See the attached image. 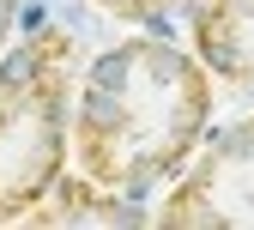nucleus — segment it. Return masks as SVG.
<instances>
[{"mask_svg": "<svg viewBox=\"0 0 254 230\" xmlns=\"http://www.w3.org/2000/svg\"><path fill=\"white\" fill-rule=\"evenodd\" d=\"M212 127V73L170 37H127L91 55L73 85V170L127 200H151L188 170Z\"/></svg>", "mask_w": 254, "mask_h": 230, "instance_id": "f257e3e1", "label": "nucleus"}, {"mask_svg": "<svg viewBox=\"0 0 254 230\" xmlns=\"http://www.w3.org/2000/svg\"><path fill=\"white\" fill-rule=\"evenodd\" d=\"M73 85H79V37L61 24L30 30L0 55V224H18L49 182L67 170L73 140Z\"/></svg>", "mask_w": 254, "mask_h": 230, "instance_id": "f03ea898", "label": "nucleus"}, {"mask_svg": "<svg viewBox=\"0 0 254 230\" xmlns=\"http://www.w3.org/2000/svg\"><path fill=\"white\" fill-rule=\"evenodd\" d=\"M151 224L170 230H254V115L212 127L164 194Z\"/></svg>", "mask_w": 254, "mask_h": 230, "instance_id": "7ed1b4c3", "label": "nucleus"}, {"mask_svg": "<svg viewBox=\"0 0 254 230\" xmlns=\"http://www.w3.org/2000/svg\"><path fill=\"white\" fill-rule=\"evenodd\" d=\"M188 37L212 85H230L254 103V0H194Z\"/></svg>", "mask_w": 254, "mask_h": 230, "instance_id": "20e7f679", "label": "nucleus"}, {"mask_svg": "<svg viewBox=\"0 0 254 230\" xmlns=\"http://www.w3.org/2000/svg\"><path fill=\"white\" fill-rule=\"evenodd\" d=\"M18 224H30V230H61V224H91V230H115V224H151V212H145V200H127V194H115V188H97L91 176H67L61 170L55 182H49V194L37 206H24V218Z\"/></svg>", "mask_w": 254, "mask_h": 230, "instance_id": "39448f33", "label": "nucleus"}, {"mask_svg": "<svg viewBox=\"0 0 254 230\" xmlns=\"http://www.w3.org/2000/svg\"><path fill=\"white\" fill-rule=\"evenodd\" d=\"M109 18H127V24H151V30H170L176 12H188L194 0H97Z\"/></svg>", "mask_w": 254, "mask_h": 230, "instance_id": "423d86ee", "label": "nucleus"}]
</instances>
